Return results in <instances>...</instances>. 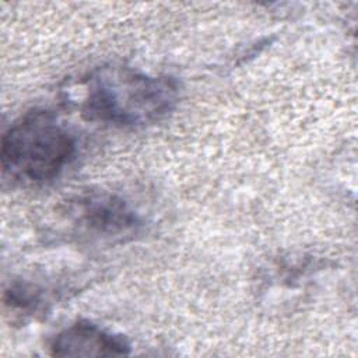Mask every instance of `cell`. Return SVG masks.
Segmentation results:
<instances>
[{
  "label": "cell",
  "instance_id": "3957f363",
  "mask_svg": "<svg viewBox=\"0 0 358 358\" xmlns=\"http://www.w3.org/2000/svg\"><path fill=\"white\" fill-rule=\"evenodd\" d=\"M67 213L85 234L108 241L133 238L143 227L140 214L123 197L106 192L77 197L69 203Z\"/></svg>",
  "mask_w": 358,
  "mask_h": 358
},
{
  "label": "cell",
  "instance_id": "6da1fadb",
  "mask_svg": "<svg viewBox=\"0 0 358 358\" xmlns=\"http://www.w3.org/2000/svg\"><path fill=\"white\" fill-rule=\"evenodd\" d=\"M80 110L84 119L117 127H138L164 119L179 101V83L129 66L94 69L83 80Z\"/></svg>",
  "mask_w": 358,
  "mask_h": 358
},
{
  "label": "cell",
  "instance_id": "7a4b0ae2",
  "mask_svg": "<svg viewBox=\"0 0 358 358\" xmlns=\"http://www.w3.org/2000/svg\"><path fill=\"white\" fill-rule=\"evenodd\" d=\"M77 138L43 108L17 117L1 137L0 161L4 176L22 185H42L56 179L74 159Z\"/></svg>",
  "mask_w": 358,
  "mask_h": 358
},
{
  "label": "cell",
  "instance_id": "277c9868",
  "mask_svg": "<svg viewBox=\"0 0 358 358\" xmlns=\"http://www.w3.org/2000/svg\"><path fill=\"white\" fill-rule=\"evenodd\" d=\"M53 357H122L130 354L129 341L90 320H77L59 331L50 343Z\"/></svg>",
  "mask_w": 358,
  "mask_h": 358
}]
</instances>
